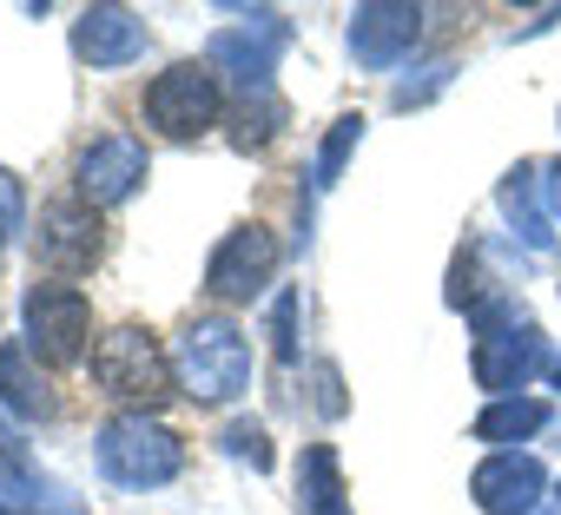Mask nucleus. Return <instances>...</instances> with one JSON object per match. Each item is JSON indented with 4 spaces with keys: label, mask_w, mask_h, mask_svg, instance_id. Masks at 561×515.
Returning a JSON list of instances; mask_svg holds the SVG:
<instances>
[{
    "label": "nucleus",
    "mask_w": 561,
    "mask_h": 515,
    "mask_svg": "<svg viewBox=\"0 0 561 515\" xmlns=\"http://www.w3.org/2000/svg\"><path fill=\"white\" fill-rule=\"evenodd\" d=\"M364 139V113H344L337 126H331V139H324V152H318V192H331L337 185V172H344V159H351V146Z\"/></svg>",
    "instance_id": "nucleus-18"
},
{
    "label": "nucleus",
    "mask_w": 561,
    "mask_h": 515,
    "mask_svg": "<svg viewBox=\"0 0 561 515\" xmlns=\"http://www.w3.org/2000/svg\"><path fill=\"white\" fill-rule=\"evenodd\" d=\"M73 54L93 67H126L146 54V21L133 8H87L73 27Z\"/></svg>",
    "instance_id": "nucleus-13"
},
{
    "label": "nucleus",
    "mask_w": 561,
    "mask_h": 515,
    "mask_svg": "<svg viewBox=\"0 0 561 515\" xmlns=\"http://www.w3.org/2000/svg\"><path fill=\"white\" fill-rule=\"evenodd\" d=\"M277 258L285 251H277V238L264 225H231L218 238V251H211V265H205V291L218 305H251L277 278Z\"/></svg>",
    "instance_id": "nucleus-8"
},
{
    "label": "nucleus",
    "mask_w": 561,
    "mask_h": 515,
    "mask_svg": "<svg viewBox=\"0 0 561 515\" xmlns=\"http://www.w3.org/2000/svg\"><path fill=\"white\" fill-rule=\"evenodd\" d=\"M27 357H34L27 344H0V403H8L14 416H47L54 397H47V384L34 377Z\"/></svg>",
    "instance_id": "nucleus-16"
},
{
    "label": "nucleus",
    "mask_w": 561,
    "mask_h": 515,
    "mask_svg": "<svg viewBox=\"0 0 561 515\" xmlns=\"http://www.w3.org/2000/svg\"><path fill=\"white\" fill-rule=\"evenodd\" d=\"M34 244H41V265H47V272L80 278V272L100 265V251H106V238H100V211H93L87 198H54V205L41 211Z\"/></svg>",
    "instance_id": "nucleus-9"
},
{
    "label": "nucleus",
    "mask_w": 561,
    "mask_h": 515,
    "mask_svg": "<svg viewBox=\"0 0 561 515\" xmlns=\"http://www.w3.org/2000/svg\"><path fill=\"white\" fill-rule=\"evenodd\" d=\"M495 198H502V211L515 218V231H522L528 251H548V244H554V218H548V205H541V159H522V165L495 185Z\"/></svg>",
    "instance_id": "nucleus-14"
},
{
    "label": "nucleus",
    "mask_w": 561,
    "mask_h": 515,
    "mask_svg": "<svg viewBox=\"0 0 561 515\" xmlns=\"http://www.w3.org/2000/svg\"><path fill=\"white\" fill-rule=\"evenodd\" d=\"M548 423V403L541 397H502V403H489L482 416H476V436L482 443H522V436H535Z\"/></svg>",
    "instance_id": "nucleus-17"
},
{
    "label": "nucleus",
    "mask_w": 561,
    "mask_h": 515,
    "mask_svg": "<svg viewBox=\"0 0 561 515\" xmlns=\"http://www.w3.org/2000/svg\"><path fill=\"white\" fill-rule=\"evenodd\" d=\"M87 337H93V305H87L80 285L47 278V285H34V291L21 298V344H27L41 364H80Z\"/></svg>",
    "instance_id": "nucleus-5"
},
{
    "label": "nucleus",
    "mask_w": 561,
    "mask_h": 515,
    "mask_svg": "<svg viewBox=\"0 0 561 515\" xmlns=\"http://www.w3.org/2000/svg\"><path fill=\"white\" fill-rule=\"evenodd\" d=\"M285 41H291V27H285V14H251L244 27H218L211 34V73L218 80H231L238 87V100H271V67H277V54H285Z\"/></svg>",
    "instance_id": "nucleus-7"
},
{
    "label": "nucleus",
    "mask_w": 561,
    "mask_h": 515,
    "mask_svg": "<svg viewBox=\"0 0 561 515\" xmlns=\"http://www.w3.org/2000/svg\"><path fill=\"white\" fill-rule=\"evenodd\" d=\"M298 515H351L344 508V469L331 443H311L298 456Z\"/></svg>",
    "instance_id": "nucleus-15"
},
{
    "label": "nucleus",
    "mask_w": 561,
    "mask_h": 515,
    "mask_svg": "<svg viewBox=\"0 0 561 515\" xmlns=\"http://www.w3.org/2000/svg\"><path fill=\"white\" fill-rule=\"evenodd\" d=\"M554 495H561V489H554Z\"/></svg>",
    "instance_id": "nucleus-24"
},
{
    "label": "nucleus",
    "mask_w": 561,
    "mask_h": 515,
    "mask_svg": "<svg viewBox=\"0 0 561 515\" xmlns=\"http://www.w3.org/2000/svg\"><path fill=\"white\" fill-rule=\"evenodd\" d=\"M469 324H476V351H469V370H476V384L482 390H495V403L502 397H515L522 384H535L541 370H548V337L502 298V291H489L476 311H469Z\"/></svg>",
    "instance_id": "nucleus-1"
},
{
    "label": "nucleus",
    "mask_w": 561,
    "mask_h": 515,
    "mask_svg": "<svg viewBox=\"0 0 561 515\" xmlns=\"http://www.w3.org/2000/svg\"><path fill=\"white\" fill-rule=\"evenodd\" d=\"M416 41H423V8H410V0H364L351 14V54L377 73L410 60Z\"/></svg>",
    "instance_id": "nucleus-10"
},
{
    "label": "nucleus",
    "mask_w": 561,
    "mask_h": 515,
    "mask_svg": "<svg viewBox=\"0 0 561 515\" xmlns=\"http://www.w3.org/2000/svg\"><path fill=\"white\" fill-rule=\"evenodd\" d=\"M139 179H146V146H139V139H126V133L93 139V146L80 152V165H73V185H80V198H87L93 211H100V205L133 198V192H139Z\"/></svg>",
    "instance_id": "nucleus-11"
},
{
    "label": "nucleus",
    "mask_w": 561,
    "mask_h": 515,
    "mask_svg": "<svg viewBox=\"0 0 561 515\" xmlns=\"http://www.w3.org/2000/svg\"><path fill=\"white\" fill-rule=\"evenodd\" d=\"M100 469L119 489H159V482H172L185 469V443L159 416L126 410V416H106L100 423Z\"/></svg>",
    "instance_id": "nucleus-3"
},
{
    "label": "nucleus",
    "mask_w": 561,
    "mask_h": 515,
    "mask_svg": "<svg viewBox=\"0 0 561 515\" xmlns=\"http://www.w3.org/2000/svg\"><path fill=\"white\" fill-rule=\"evenodd\" d=\"M554 390H561V357H554Z\"/></svg>",
    "instance_id": "nucleus-23"
},
{
    "label": "nucleus",
    "mask_w": 561,
    "mask_h": 515,
    "mask_svg": "<svg viewBox=\"0 0 561 515\" xmlns=\"http://www.w3.org/2000/svg\"><path fill=\"white\" fill-rule=\"evenodd\" d=\"M172 377L192 403H231L251 384V344L231 318H192L172 337Z\"/></svg>",
    "instance_id": "nucleus-2"
},
{
    "label": "nucleus",
    "mask_w": 561,
    "mask_h": 515,
    "mask_svg": "<svg viewBox=\"0 0 561 515\" xmlns=\"http://www.w3.org/2000/svg\"><path fill=\"white\" fill-rule=\"evenodd\" d=\"M218 113H225V80L211 73V60H179L146 87V119L165 139H198L218 126Z\"/></svg>",
    "instance_id": "nucleus-6"
},
{
    "label": "nucleus",
    "mask_w": 561,
    "mask_h": 515,
    "mask_svg": "<svg viewBox=\"0 0 561 515\" xmlns=\"http://www.w3.org/2000/svg\"><path fill=\"white\" fill-rule=\"evenodd\" d=\"M541 205L548 218H561V159H541Z\"/></svg>",
    "instance_id": "nucleus-22"
},
{
    "label": "nucleus",
    "mask_w": 561,
    "mask_h": 515,
    "mask_svg": "<svg viewBox=\"0 0 561 515\" xmlns=\"http://www.w3.org/2000/svg\"><path fill=\"white\" fill-rule=\"evenodd\" d=\"M93 384L133 410H152L172 397L179 377H172V351H159V337L146 324H119L93 344Z\"/></svg>",
    "instance_id": "nucleus-4"
},
{
    "label": "nucleus",
    "mask_w": 561,
    "mask_h": 515,
    "mask_svg": "<svg viewBox=\"0 0 561 515\" xmlns=\"http://www.w3.org/2000/svg\"><path fill=\"white\" fill-rule=\"evenodd\" d=\"M225 449H231L238 462H251V469H271V436H264V423H251V416L225 423Z\"/></svg>",
    "instance_id": "nucleus-20"
},
{
    "label": "nucleus",
    "mask_w": 561,
    "mask_h": 515,
    "mask_svg": "<svg viewBox=\"0 0 561 515\" xmlns=\"http://www.w3.org/2000/svg\"><path fill=\"white\" fill-rule=\"evenodd\" d=\"M21 218H27V198H21V179L14 172H0V251L14 244V231H21Z\"/></svg>",
    "instance_id": "nucleus-21"
},
{
    "label": "nucleus",
    "mask_w": 561,
    "mask_h": 515,
    "mask_svg": "<svg viewBox=\"0 0 561 515\" xmlns=\"http://www.w3.org/2000/svg\"><path fill=\"white\" fill-rule=\"evenodd\" d=\"M541 489H548V469H541L535 456H515V449H495V456L469 476V495H476V508H489V515H528V508L541 502Z\"/></svg>",
    "instance_id": "nucleus-12"
},
{
    "label": "nucleus",
    "mask_w": 561,
    "mask_h": 515,
    "mask_svg": "<svg viewBox=\"0 0 561 515\" xmlns=\"http://www.w3.org/2000/svg\"><path fill=\"white\" fill-rule=\"evenodd\" d=\"M271 351H277V364H298V291L271 298Z\"/></svg>",
    "instance_id": "nucleus-19"
}]
</instances>
